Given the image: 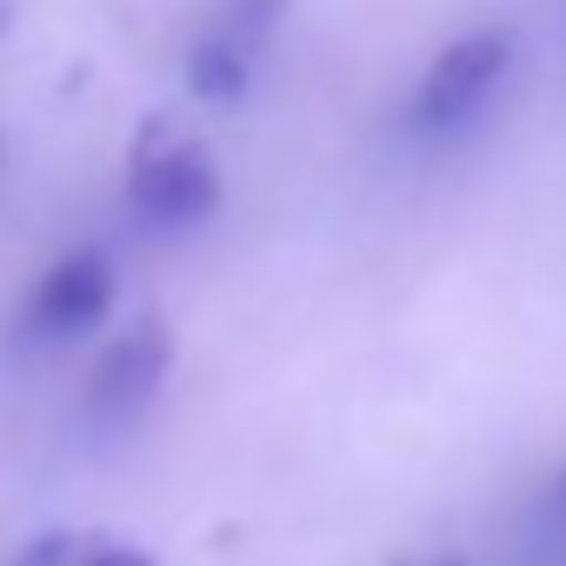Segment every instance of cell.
Returning a JSON list of instances; mask_svg holds the SVG:
<instances>
[{"label": "cell", "mask_w": 566, "mask_h": 566, "mask_svg": "<svg viewBox=\"0 0 566 566\" xmlns=\"http://www.w3.org/2000/svg\"><path fill=\"white\" fill-rule=\"evenodd\" d=\"M14 566H67V533H41V539H28Z\"/></svg>", "instance_id": "52a82bcc"}, {"label": "cell", "mask_w": 566, "mask_h": 566, "mask_svg": "<svg viewBox=\"0 0 566 566\" xmlns=\"http://www.w3.org/2000/svg\"><path fill=\"white\" fill-rule=\"evenodd\" d=\"M8 8H14V0H0V21H8Z\"/></svg>", "instance_id": "9c48e42d"}, {"label": "cell", "mask_w": 566, "mask_h": 566, "mask_svg": "<svg viewBox=\"0 0 566 566\" xmlns=\"http://www.w3.org/2000/svg\"><path fill=\"white\" fill-rule=\"evenodd\" d=\"M67 566H160L154 553H140L134 539H107V533H67Z\"/></svg>", "instance_id": "8992f818"}, {"label": "cell", "mask_w": 566, "mask_h": 566, "mask_svg": "<svg viewBox=\"0 0 566 566\" xmlns=\"http://www.w3.org/2000/svg\"><path fill=\"white\" fill-rule=\"evenodd\" d=\"M114 294H120L114 260H107L101 247H67V253L34 280V294H28V307H21V334H28L34 347H67V340H81V334H94V327L107 321Z\"/></svg>", "instance_id": "7a4b0ae2"}, {"label": "cell", "mask_w": 566, "mask_h": 566, "mask_svg": "<svg viewBox=\"0 0 566 566\" xmlns=\"http://www.w3.org/2000/svg\"><path fill=\"white\" fill-rule=\"evenodd\" d=\"M513 67V28H473L453 48L433 54V67L413 87V127L420 134H453Z\"/></svg>", "instance_id": "3957f363"}, {"label": "cell", "mask_w": 566, "mask_h": 566, "mask_svg": "<svg viewBox=\"0 0 566 566\" xmlns=\"http://www.w3.org/2000/svg\"><path fill=\"white\" fill-rule=\"evenodd\" d=\"M400 566H467L460 553H420V559H400Z\"/></svg>", "instance_id": "ba28073f"}, {"label": "cell", "mask_w": 566, "mask_h": 566, "mask_svg": "<svg viewBox=\"0 0 566 566\" xmlns=\"http://www.w3.org/2000/svg\"><path fill=\"white\" fill-rule=\"evenodd\" d=\"M167 367H174V334H167L160 321L127 327V334L94 360V374H87V413H94L101 427H120V420L147 413L154 394L167 387Z\"/></svg>", "instance_id": "277c9868"}, {"label": "cell", "mask_w": 566, "mask_h": 566, "mask_svg": "<svg viewBox=\"0 0 566 566\" xmlns=\"http://www.w3.org/2000/svg\"><path fill=\"white\" fill-rule=\"evenodd\" d=\"M253 54H240L233 41H220V34H193V48H187V87L200 94V101H240L247 87H253Z\"/></svg>", "instance_id": "5b68a950"}, {"label": "cell", "mask_w": 566, "mask_h": 566, "mask_svg": "<svg viewBox=\"0 0 566 566\" xmlns=\"http://www.w3.org/2000/svg\"><path fill=\"white\" fill-rule=\"evenodd\" d=\"M127 207L154 233H193L220 207V167L207 160V147L154 127L127 160Z\"/></svg>", "instance_id": "6da1fadb"}]
</instances>
